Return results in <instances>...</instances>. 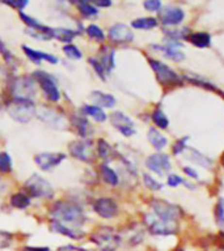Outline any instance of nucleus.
<instances>
[{
    "label": "nucleus",
    "mask_w": 224,
    "mask_h": 251,
    "mask_svg": "<svg viewBox=\"0 0 224 251\" xmlns=\"http://www.w3.org/2000/svg\"><path fill=\"white\" fill-rule=\"evenodd\" d=\"M12 243V236L7 232H1L0 230V249L8 247Z\"/></svg>",
    "instance_id": "obj_42"
},
{
    "label": "nucleus",
    "mask_w": 224,
    "mask_h": 251,
    "mask_svg": "<svg viewBox=\"0 0 224 251\" xmlns=\"http://www.w3.org/2000/svg\"><path fill=\"white\" fill-rule=\"evenodd\" d=\"M93 208L98 216L104 217V219H112L118 213V206L117 203L110 198H100L97 199Z\"/></svg>",
    "instance_id": "obj_11"
},
{
    "label": "nucleus",
    "mask_w": 224,
    "mask_h": 251,
    "mask_svg": "<svg viewBox=\"0 0 224 251\" xmlns=\"http://www.w3.org/2000/svg\"><path fill=\"white\" fill-rule=\"evenodd\" d=\"M152 120H154V123L158 126L159 128H168V124H169V120H168L167 115L164 114L163 110H160V109H156V110L152 113Z\"/></svg>",
    "instance_id": "obj_31"
},
{
    "label": "nucleus",
    "mask_w": 224,
    "mask_h": 251,
    "mask_svg": "<svg viewBox=\"0 0 224 251\" xmlns=\"http://www.w3.org/2000/svg\"><path fill=\"white\" fill-rule=\"evenodd\" d=\"M75 127H76V131L81 137L87 136L89 130V123L87 122V119L83 118V117H75Z\"/></svg>",
    "instance_id": "obj_32"
},
{
    "label": "nucleus",
    "mask_w": 224,
    "mask_h": 251,
    "mask_svg": "<svg viewBox=\"0 0 224 251\" xmlns=\"http://www.w3.org/2000/svg\"><path fill=\"white\" fill-rule=\"evenodd\" d=\"M20 17H21L22 21L27 24L28 29H34V30H40V29H44V28H45V25L40 24V22L37 21L35 18L31 17V16H28V15H25L24 12H20Z\"/></svg>",
    "instance_id": "obj_33"
},
{
    "label": "nucleus",
    "mask_w": 224,
    "mask_h": 251,
    "mask_svg": "<svg viewBox=\"0 0 224 251\" xmlns=\"http://www.w3.org/2000/svg\"><path fill=\"white\" fill-rule=\"evenodd\" d=\"M35 79L33 76H21L12 84V94L14 98L32 100L35 94Z\"/></svg>",
    "instance_id": "obj_4"
},
{
    "label": "nucleus",
    "mask_w": 224,
    "mask_h": 251,
    "mask_svg": "<svg viewBox=\"0 0 224 251\" xmlns=\"http://www.w3.org/2000/svg\"><path fill=\"white\" fill-rule=\"evenodd\" d=\"M87 34L91 37V38H93V40L96 41H104V38H105V35H104V31L100 29V28L97 27V25H95V24H92V25H89L88 28H87Z\"/></svg>",
    "instance_id": "obj_36"
},
{
    "label": "nucleus",
    "mask_w": 224,
    "mask_h": 251,
    "mask_svg": "<svg viewBox=\"0 0 224 251\" xmlns=\"http://www.w3.org/2000/svg\"><path fill=\"white\" fill-rule=\"evenodd\" d=\"M33 77L35 81H38L41 85V88L44 90L45 96L48 101L57 102L61 98V92L57 87V80L54 79L53 76L48 75L46 72H34Z\"/></svg>",
    "instance_id": "obj_5"
},
{
    "label": "nucleus",
    "mask_w": 224,
    "mask_h": 251,
    "mask_svg": "<svg viewBox=\"0 0 224 251\" xmlns=\"http://www.w3.org/2000/svg\"><path fill=\"white\" fill-rule=\"evenodd\" d=\"M188 139H189V137L186 136V137H185V139H180V140L177 141L176 146L173 147V153H175V154H178V153H180V152H181V150H184L185 143L188 141Z\"/></svg>",
    "instance_id": "obj_45"
},
{
    "label": "nucleus",
    "mask_w": 224,
    "mask_h": 251,
    "mask_svg": "<svg viewBox=\"0 0 224 251\" xmlns=\"http://www.w3.org/2000/svg\"><path fill=\"white\" fill-rule=\"evenodd\" d=\"M3 3L5 5H9V7H12V8L17 9V11L21 12L22 9L28 5V0H4Z\"/></svg>",
    "instance_id": "obj_40"
},
{
    "label": "nucleus",
    "mask_w": 224,
    "mask_h": 251,
    "mask_svg": "<svg viewBox=\"0 0 224 251\" xmlns=\"http://www.w3.org/2000/svg\"><path fill=\"white\" fill-rule=\"evenodd\" d=\"M63 51H64V54H66L70 59H80V58H81V51H80L75 44H66V46L63 47Z\"/></svg>",
    "instance_id": "obj_37"
},
{
    "label": "nucleus",
    "mask_w": 224,
    "mask_h": 251,
    "mask_svg": "<svg viewBox=\"0 0 224 251\" xmlns=\"http://www.w3.org/2000/svg\"><path fill=\"white\" fill-rule=\"evenodd\" d=\"M0 106H1V102H0Z\"/></svg>",
    "instance_id": "obj_52"
},
{
    "label": "nucleus",
    "mask_w": 224,
    "mask_h": 251,
    "mask_svg": "<svg viewBox=\"0 0 224 251\" xmlns=\"http://www.w3.org/2000/svg\"><path fill=\"white\" fill-rule=\"evenodd\" d=\"M93 5H97V7H110L112 5V1L110 0H96V1H93L92 3Z\"/></svg>",
    "instance_id": "obj_48"
},
{
    "label": "nucleus",
    "mask_w": 224,
    "mask_h": 251,
    "mask_svg": "<svg viewBox=\"0 0 224 251\" xmlns=\"http://www.w3.org/2000/svg\"><path fill=\"white\" fill-rule=\"evenodd\" d=\"M51 229H53L54 232H57V233L66 236V237L72 238V239H80V238L84 237L83 232L71 229V228L66 226L64 224H62V222H59V221H55V220H53V222H51Z\"/></svg>",
    "instance_id": "obj_19"
},
{
    "label": "nucleus",
    "mask_w": 224,
    "mask_h": 251,
    "mask_svg": "<svg viewBox=\"0 0 224 251\" xmlns=\"http://www.w3.org/2000/svg\"><path fill=\"white\" fill-rule=\"evenodd\" d=\"M51 216L54 220L62 224H70L80 226L85 222V215L80 206L71 202H58L51 208Z\"/></svg>",
    "instance_id": "obj_1"
},
{
    "label": "nucleus",
    "mask_w": 224,
    "mask_h": 251,
    "mask_svg": "<svg viewBox=\"0 0 224 251\" xmlns=\"http://www.w3.org/2000/svg\"><path fill=\"white\" fill-rule=\"evenodd\" d=\"M149 64L152 67V70L156 74V77L161 84H178L181 79L178 77L176 72L171 70L169 67L163 64V63L154 60V59H149Z\"/></svg>",
    "instance_id": "obj_7"
},
{
    "label": "nucleus",
    "mask_w": 224,
    "mask_h": 251,
    "mask_svg": "<svg viewBox=\"0 0 224 251\" xmlns=\"http://www.w3.org/2000/svg\"><path fill=\"white\" fill-rule=\"evenodd\" d=\"M78 35V33L75 30H71V29H66V28H55L53 29V37L57 38L58 41L61 42H64V44H68L71 41L74 40L75 37Z\"/></svg>",
    "instance_id": "obj_24"
},
{
    "label": "nucleus",
    "mask_w": 224,
    "mask_h": 251,
    "mask_svg": "<svg viewBox=\"0 0 224 251\" xmlns=\"http://www.w3.org/2000/svg\"><path fill=\"white\" fill-rule=\"evenodd\" d=\"M216 213H218V219L222 224H224V202L220 200L219 204H218V209H216Z\"/></svg>",
    "instance_id": "obj_47"
},
{
    "label": "nucleus",
    "mask_w": 224,
    "mask_h": 251,
    "mask_svg": "<svg viewBox=\"0 0 224 251\" xmlns=\"http://www.w3.org/2000/svg\"><path fill=\"white\" fill-rule=\"evenodd\" d=\"M22 251H48V247H24Z\"/></svg>",
    "instance_id": "obj_51"
},
{
    "label": "nucleus",
    "mask_w": 224,
    "mask_h": 251,
    "mask_svg": "<svg viewBox=\"0 0 224 251\" xmlns=\"http://www.w3.org/2000/svg\"><path fill=\"white\" fill-rule=\"evenodd\" d=\"M71 154L80 161L91 162L93 160V144L91 140H80L71 143L70 146Z\"/></svg>",
    "instance_id": "obj_8"
},
{
    "label": "nucleus",
    "mask_w": 224,
    "mask_h": 251,
    "mask_svg": "<svg viewBox=\"0 0 224 251\" xmlns=\"http://www.w3.org/2000/svg\"><path fill=\"white\" fill-rule=\"evenodd\" d=\"M189 41L197 47H208L211 44V35L206 31H198L189 35Z\"/></svg>",
    "instance_id": "obj_23"
},
{
    "label": "nucleus",
    "mask_w": 224,
    "mask_h": 251,
    "mask_svg": "<svg viewBox=\"0 0 224 251\" xmlns=\"http://www.w3.org/2000/svg\"><path fill=\"white\" fill-rule=\"evenodd\" d=\"M11 206L18 209H25L31 206V198L28 195L22 194V192H17V194L12 195L11 198Z\"/></svg>",
    "instance_id": "obj_27"
},
{
    "label": "nucleus",
    "mask_w": 224,
    "mask_h": 251,
    "mask_svg": "<svg viewBox=\"0 0 224 251\" xmlns=\"http://www.w3.org/2000/svg\"><path fill=\"white\" fill-rule=\"evenodd\" d=\"M66 159V156L63 153H40L34 157L35 163L42 169V170H51L55 166H58L59 163Z\"/></svg>",
    "instance_id": "obj_12"
},
{
    "label": "nucleus",
    "mask_w": 224,
    "mask_h": 251,
    "mask_svg": "<svg viewBox=\"0 0 224 251\" xmlns=\"http://www.w3.org/2000/svg\"><path fill=\"white\" fill-rule=\"evenodd\" d=\"M100 59L101 60H98V62L101 63L106 72H110L114 68V50L112 49V47L104 46L100 50Z\"/></svg>",
    "instance_id": "obj_20"
},
{
    "label": "nucleus",
    "mask_w": 224,
    "mask_h": 251,
    "mask_svg": "<svg viewBox=\"0 0 224 251\" xmlns=\"http://www.w3.org/2000/svg\"><path fill=\"white\" fill-rule=\"evenodd\" d=\"M143 5L147 11H151V12H155V11H159L161 8V3L159 0H147Z\"/></svg>",
    "instance_id": "obj_43"
},
{
    "label": "nucleus",
    "mask_w": 224,
    "mask_h": 251,
    "mask_svg": "<svg viewBox=\"0 0 224 251\" xmlns=\"http://www.w3.org/2000/svg\"><path fill=\"white\" fill-rule=\"evenodd\" d=\"M0 172L9 173L12 172V160L9 157L8 153H0Z\"/></svg>",
    "instance_id": "obj_34"
},
{
    "label": "nucleus",
    "mask_w": 224,
    "mask_h": 251,
    "mask_svg": "<svg viewBox=\"0 0 224 251\" xmlns=\"http://www.w3.org/2000/svg\"><path fill=\"white\" fill-rule=\"evenodd\" d=\"M148 140L156 149H163L164 147L168 144L167 137L164 136L161 133H159L156 128H149Z\"/></svg>",
    "instance_id": "obj_22"
},
{
    "label": "nucleus",
    "mask_w": 224,
    "mask_h": 251,
    "mask_svg": "<svg viewBox=\"0 0 224 251\" xmlns=\"http://www.w3.org/2000/svg\"><path fill=\"white\" fill-rule=\"evenodd\" d=\"M145 219H147V224H148L151 233H154V234H171V233H173V226H171V225H169V222L161 221L160 219L155 220V219H151V216H147Z\"/></svg>",
    "instance_id": "obj_18"
},
{
    "label": "nucleus",
    "mask_w": 224,
    "mask_h": 251,
    "mask_svg": "<svg viewBox=\"0 0 224 251\" xmlns=\"http://www.w3.org/2000/svg\"><path fill=\"white\" fill-rule=\"evenodd\" d=\"M181 183H185V182L178 176H169V178H168V185L171 186V187H176V186L181 185Z\"/></svg>",
    "instance_id": "obj_44"
},
{
    "label": "nucleus",
    "mask_w": 224,
    "mask_h": 251,
    "mask_svg": "<svg viewBox=\"0 0 224 251\" xmlns=\"http://www.w3.org/2000/svg\"><path fill=\"white\" fill-rule=\"evenodd\" d=\"M143 177H144L145 186H147L148 189L155 190V191H156V190L161 189V183L156 181V179H154V178H152V177H151V176H148V174H144V176H143Z\"/></svg>",
    "instance_id": "obj_41"
},
{
    "label": "nucleus",
    "mask_w": 224,
    "mask_h": 251,
    "mask_svg": "<svg viewBox=\"0 0 224 251\" xmlns=\"http://www.w3.org/2000/svg\"><path fill=\"white\" fill-rule=\"evenodd\" d=\"M9 115L20 123H27L34 115V103L32 100L24 98H12V102L8 106Z\"/></svg>",
    "instance_id": "obj_2"
},
{
    "label": "nucleus",
    "mask_w": 224,
    "mask_h": 251,
    "mask_svg": "<svg viewBox=\"0 0 224 251\" xmlns=\"http://www.w3.org/2000/svg\"><path fill=\"white\" fill-rule=\"evenodd\" d=\"M93 242H96L100 247H102L105 251H112L117 246V238L109 229H102L101 232H97L96 234H93L92 237Z\"/></svg>",
    "instance_id": "obj_16"
},
{
    "label": "nucleus",
    "mask_w": 224,
    "mask_h": 251,
    "mask_svg": "<svg viewBox=\"0 0 224 251\" xmlns=\"http://www.w3.org/2000/svg\"><path fill=\"white\" fill-rule=\"evenodd\" d=\"M58 251H85L83 249H80V247H75V246H64V247H61Z\"/></svg>",
    "instance_id": "obj_49"
},
{
    "label": "nucleus",
    "mask_w": 224,
    "mask_h": 251,
    "mask_svg": "<svg viewBox=\"0 0 224 251\" xmlns=\"http://www.w3.org/2000/svg\"><path fill=\"white\" fill-rule=\"evenodd\" d=\"M109 152L110 147L105 140L100 139V140L97 141V153H98V156H100L101 159H106V157L109 156Z\"/></svg>",
    "instance_id": "obj_38"
},
{
    "label": "nucleus",
    "mask_w": 224,
    "mask_h": 251,
    "mask_svg": "<svg viewBox=\"0 0 224 251\" xmlns=\"http://www.w3.org/2000/svg\"><path fill=\"white\" fill-rule=\"evenodd\" d=\"M83 111L84 113H87V115H89V117H92L97 122H104V120H106L105 111L102 110L101 107H98V106L96 105L84 106Z\"/></svg>",
    "instance_id": "obj_26"
},
{
    "label": "nucleus",
    "mask_w": 224,
    "mask_h": 251,
    "mask_svg": "<svg viewBox=\"0 0 224 251\" xmlns=\"http://www.w3.org/2000/svg\"><path fill=\"white\" fill-rule=\"evenodd\" d=\"M37 115L41 120H44L45 123H48V126L55 128H64L67 126V122L64 117L61 114H58L55 110H51V109H40L37 110Z\"/></svg>",
    "instance_id": "obj_14"
},
{
    "label": "nucleus",
    "mask_w": 224,
    "mask_h": 251,
    "mask_svg": "<svg viewBox=\"0 0 224 251\" xmlns=\"http://www.w3.org/2000/svg\"><path fill=\"white\" fill-rule=\"evenodd\" d=\"M184 172L188 174V176L193 177V178H198V174L195 170H193V169H190V167H184Z\"/></svg>",
    "instance_id": "obj_50"
},
{
    "label": "nucleus",
    "mask_w": 224,
    "mask_h": 251,
    "mask_svg": "<svg viewBox=\"0 0 224 251\" xmlns=\"http://www.w3.org/2000/svg\"><path fill=\"white\" fill-rule=\"evenodd\" d=\"M145 165H147L149 170H152V172L159 174V176H163V174L171 170V161H169V157H168L167 154H152V156H149L148 159H147Z\"/></svg>",
    "instance_id": "obj_9"
},
{
    "label": "nucleus",
    "mask_w": 224,
    "mask_h": 251,
    "mask_svg": "<svg viewBox=\"0 0 224 251\" xmlns=\"http://www.w3.org/2000/svg\"><path fill=\"white\" fill-rule=\"evenodd\" d=\"M151 206L154 208V212L158 215L159 219L161 221H165V222H173L181 215V211L178 208L167 202L154 200V202H151Z\"/></svg>",
    "instance_id": "obj_6"
},
{
    "label": "nucleus",
    "mask_w": 224,
    "mask_h": 251,
    "mask_svg": "<svg viewBox=\"0 0 224 251\" xmlns=\"http://www.w3.org/2000/svg\"><path fill=\"white\" fill-rule=\"evenodd\" d=\"M91 98L98 107L100 106H102V107H113L115 105V98L112 94H108V93L93 92Z\"/></svg>",
    "instance_id": "obj_21"
},
{
    "label": "nucleus",
    "mask_w": 224,
    "mask_h": 251,
    "mask_svg": "<svg viewBox=\"0 0 224 251\" xmlns=\"http://www.w3.org/2000/svg\"><path fill=\"white\" fill-rule=\"evenodd\" d=\"M132 28L135 29H152L158 25V20L154 17H142L136 18L131 22Z\"/></svg>",
    "instance_id": "obj_28"
},
{
    "label": "nucleus",
    "mask_w": 224,
    "mask_h": 251,
    "mask_svg": "<svg viewBox=\"0 0 224 251\" xmlns=\"http://www.w3.org/2000/svg\"><path fill=\"white\" fill-rule=\"evenodd\" d=\"M109 38L115 44H128L134 40V34L128 25L115 24L109 29Z\"/></svg>",
    "instance_id": "obj_13"
},
{
    "label": "nucleus",
    "mask_w": 224,
    "mask_h": 251,
    "mask_svg": "<svg viewBox=\"0 0 224 251\" xmlns=\"http://www.w3.org/2000/svg\"><path fill=\"white\" fill-rule=\"evenodd\" d=\"M22 50L32 62H34L35 64H40L42 60H46L48 63H53V64H57L58 58L54 57V55H50L48 53H44V51H37V50H33L28 46H22Z\"/></svg>",
    "instance_id": "obj_17"
},
{
    "label": "nucleus",
    "mask_w": 224,
    "mask_h": 251,
    "mask_svg": "<svg viewBox=\"0 0 224 251\" xmlns=\"http://www.w3.org/2000/svg\"><path fill=\"white\" fill-rule=\"evenodd\" d=\"M75 4L78 5L80 14L85 16V17H92V16H96L98 14V9L92 3H88V1H76Z\"/></svg>",
    "instance_id": "obj_29"
},
{
    "label": "nucleus",
    "mask_w": 224,
    "mask_h": 251,
    "mask_svg": "<svg viewBox=\"0 0 224 251\" xmlns=\"http://www.w3.org/2000/svg\"><path fill=\"white\" fill-rule=\"evenodd\" d=\"M190 153H192L190 160L194 161L195 163H199V165H202V166H210L211 165V160L207 159L206 156H203L202 153H199L198 150L192 149L190 150Z\"/></svg>",
    "instance_id": "obj_35"
},
{
    "label": "nucleus",
    "mask_w": 224,
    "mask_h": 251,
    "mask_svg": "<svg viewBox=\"0 0 224 251\" xmlns=\"http://www.w3.org/2000/svg\"><path fill=\"white\" fill-rule=\"evenodd\" d=\"M184 11L178 7H165L160 12V20L164 25H178L184 20Z\"/></svg>",
    "instance_id": "obj_15"
},
{
    "label": "nucleus",
    "mask_w": 224,
    "mask_h": 251,
    "mask_svg": "<svg viewBox=\"0 0 224 251\" xmlns=\"http://www.w3.org/2000/svg\"><path fill=\"white\" fill-rule=\"evenodd\" d=\"M101 174H102V178H104V181L106 183H109L112 186H115L118 185V176H117V173L113 170V169H110L108 165H101Z\"/></svg>",
    "instance_id": "obj_30"
},
{
    "label": "nucleus",
    "mask_w": 224,
    "mask_h": 251,
    "mask_svg": "<svg viewBox=\"0 0 224 251\" xmlns=\"http://www.w3.org/2000/svg\"><path fill=\"white\" fill-rule=\"evenodd\" d=\"M89 63H91V66L93 67V68H95V71H96V74L98 76H100V77H101L102 80H105V68H104V67H102V64L100 62H98V60H97V59H95V58H89V60H88Z\"/></svg>",
    "instance_id": "obj_39"
},
{
    "label": "nucleus",
    "mask_w": 224,
    "mask_h": 251,
    "mask_svg": "<svg viewBox=\"0 0 224 251\" xmlns=\"http://www.w3.org/2000/svg\"><path fill=\"white\" fill-rule=\"evenodd\" d=\"M0 53H1V55H3V58H4L7 62L12 60V54H11V51L5 47V44H3L1 41H0Z\"/></svg>",
    "instance_id": "obj_46"
},
{
    "label": "nucleus",
    "mask_w": 224,
    "mask_h": 251,
    "mask_svg": "<svg viewBox=\"0 0 224 251\" xmlns=\"http://www.w3.org/2000/svg\"><path fill=\"white\" fill-rule=\"evenodd\" d=\"M25 191L32 198H51L54 194L53 186L50 185L46 179L41 178L38 174L32 176L25 182Z\"/></svg>",
    "instance_id": "obj_3"
},
{
    "label": "nucleus",
    "mask_w": 224,
    "mask_h": 251,
    "mask_svg": "<svg viewBox=\"0 0 224 251\" xmlns=\"http://www.w3.org/2000/svg\"><path fill=\"white\" fill-rule=\"evenodd\" d=\"M178 46H181V44H169L168 46H165V47H159V49L161 50V51H164V55L167 58H169L172 60H175V62H180V60L184 59L185 55L184 53H181V51H178V50L176 49Z\"/></svg>",
    "instance_id": "obj_25"
},
{
    "label": "nucleus",
    "mask_w": 224,
    "mask_h": 251,
    "mask_svg": "<svg viewBox=\"0 0 224 251\" xmlns=\"http://www.w3.org/2000/svg\"><path fill=\"white\" fill-rule=\"evenodd\" d=\"M112 124L114 126L119 133H122L123 136H131L135 133V128H134V123L132 120L128 118V115H125L121 111H115L110 117Z\"/></svg>",
    "instance_id": "obj_10"
}]
</instances>
